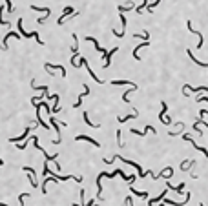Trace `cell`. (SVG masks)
<instances>
[{
	"label": "cell",
	"mask_w": 208,
	"mask_h": 206,
	"mask_svg": "<svg viewBox=\"0 0 208 206\" xmlns=\"http://www.w3.org/2000/svg\"><path fill=\"white\" fill-rule=\"evenodd\" d=\"M17 27H19V31H20L22 37H26V39H37V42L44 46V40L39 37V33H37V31H26V29H24V20H22V19H19V22H17Z\"/></svg>",
	"instance_id": "cell-1"
},
{
	"label": "cell",
	"mask_w": 208,
	"mask_h": 206,
	"mask_svg": "<svg viewBox=\"0 0 208 206\" xmlns=\"http://www.w3.org/2000/svg\"><path fill=\"white\" fill-rule=\"evenodd\" d=\"M71 39H73V49H71V64H73V68H79V64H77V55H79V39H77V35H75V33L71 35Z\"/></svg>",
	"instance_id": "cell-2"
},
{
	"label": "cell",
	"mask_w": 208,
	"mask_h": 206,
	"mask_svg": "<svg viewBox=\"0 0 208 206\" xmlns=\"http://www.w3.org/2000/svg\"><path fill=\"white\" fill-rule=\"evenodd\" d=\"M161 108H163V111H159V121H161V122L163 124H170L172 122V121H170V117H166V111H168V106H166V102H163L161 104Z\"/></svg>",
	"instance_id": "cell-3"
},
{
	"label": "cell",
	"mask_w": 208,
	"mask_h": 206,
	"mask_svg": "<svg viewBox=\"0 0 208 206\" xmlns=\"http://www.w3.org/2000/svg\"><path fill=\"white\" fill-rule=\"evenodd\" d=\"M119 51V47H113V49H110V51H106V55H104V69H108L110 68V62H111V57H113V53H117Z\"/></svg>",
	"instance_id": "cell-4"
},
{
	"label": "cell",
	"mask_w": 208,
	"mask_h": 206,
	"mask_svg": "<svg viewBox=\"0 0 208 206\" xmlns=\"http://www.w3.org/2000/svg\"><path fill=\"white\" fill-rule=\"evenodd\" d=\"M9 39H20V35H19V33H15V31H9V33L6 35L4 42H2V49H4V51L7 49V40H9Z\"/></svg>",
	"instance_id": "cell-5"
},
{
	"label": "cell",
	"mask_w": 208,
	"mask_h": 206,
	"mask_svg": "<svg viewBox=\"0 0 208 206\" xmlns=\"http://www.w3.org/2000/svg\"><path fill=\"white\" fill-rule=\"evenodd\" d=\"M31 130H33V126H27V130H26V131L22 133L20 137H17V139H13V137H11V139H9V142H11V144H17L19 141H24V139H27V135H29V131H31Z\"/></svg>",
	"instance_id": "cell-6"
},
{
	"label": "cell",
	"mask_w": 208,
	"mask_h": 206,
	"mask_svg": "<svg viewBox=\"0 0 208 206\" xmlns=\"http://www.w3.org/2000/svg\"><path fill=\"white\" fill-rule=\"evenodd\" d=\"M69 15H73V7H71V6H66V7H64L62 17L59 19V22H57V24H59V26H62V24H64V19H66V17H69Z\"/></svg>",
	"instance_id": "cell-7"
},
{
	"label": "cell",
	"mask_w": 208,
	"mask_h": 206,
	"mask_svg": "<svg viewBox=\"0 0 208 206\" xmlns=\"http://www.w3.org/2000/svg\"><path fill=\"white\" fill-rule=\"evenodd\" d=\"M148 131H152V133H155V128H153V126H150V124H148V126H146V128H144V131H137L135 128H131V133H135V135H139V137H144V135H146V133H148Z\"/></svg>",
	"instance_id": "cell-8"
},
{
	"label": "cell",
	"mask_w": 208,
	"mask_h": 206,
	"mask_svg": "<svg viewBox=\"0 0 208 206\" xmlns=\"http://www.w3.org/2000/svg\"><path fill=\"white\" fill-rule=\"evenodd\" d=\"M186 26H188V29H190L192 33H195V35L199 37V44H197V47H201V46H203V33H201V31H195V27L192 26V22H190V20L186 22Z\"/></svg>",
	"instance_id": "cell-9"
},
{
	"label": "cell",
	"mask_w": 208,
	"mask_h": 206,
	"mask_svg": "<svg viewBox=\"0 0 208 206\" xmlns=\"http://www.w3.org/2000/svg\"><path fill=\"white\" fill-rule=\"evenodd\" d=\"M86 40L93 42V46H95V49H97L99 53H102V55H106V49H104V47H101V44L97 42V39H95V37H86Z\"/></svg>",
	"instance_id": "cell-10"
},
{
	"label": "cell",
	"mask_w": 208,
	"mask_h": 206,
	"mask_svg": "<svg viewBox=\"0 0 208 206\" xmlns=\"http://www.w3.org/2000/svg\"><path fill=\"white\" fill-rule=\"evenodd\" d=\"M183 91H193V93H201V91H208V88H192L190 84L183 86Z\"/></svg>",
	"instance_id": "cell-11"
},
{
	"label": "cell",
	"mask_w": 208,
	"mask_h": 206,
	"mask_svg": "<svg viewBox=\"0 0 208 206\" xmlns=\"http://www.w3.org/2000/svg\"><path fill=\"white\" fill-rule=\"evenodd\" d=\"M75 141H86V142H91L93 146H101L99 141H95V139H91V137H86V135H77V139Z\"/></svg>",
	"instance_id": "cell-12"
},
{
	"label": "cell",
	"mask_w": 208,
	"mask_h": 206,
	"mask_svg": "<svg viewBox=\"0 0 208 206\" xmlns=\"http://www.w3.org/2000/svg\"><path fill=\"white\" fill-rule=\"evenodd\" d=\"M146 46H150V40H146V42H143L141 46H137L135 49H133V59H137V60H141V57H139V51L143 49V47H146Z\"/></svg>",
	"instance_id": "cell-13"
},
{
	"label": "cell",
	"mask_w": 208,
	"mask_h": 206,
	"mask_svg": "<svg viewBox=\"0 0 208 206\" xmlns=\"http://www.w3.org/2000/svg\"><path fill=\"white\" fill-rule=\"evenodd\" d=\"M186 53H188V57H190V59H192V60L195 62V64H197V66H201V68H206V66H208V62H201V60H197V59H195V55H193V53H192V49H188Z\"/></svg>",
	"instance_id": "cell-14"
},
{
	"label": "cell",
	"mask_w": 208,
	"mask_h": 206,
	"mask_svg": "<svg viewBox=\"0 0 208 206\" xmlns=\"http://www.w3.org/2000/svg\"><path fill=\"white\" fill-rule=\"evenodd\" d=\"M192 166H195V161H183L181 163V171H190Z\"/></svg>",
	"instance_id": "cell-15"
},
{
	"label": "cell",
	"mask_w": 208,
	"mask_h": 206,
	"mask_svg": "<svg viewBox=\"0 0 208 206\" xmlns=\"http://www.w3.org/2000/svg\"><path fill=\"white\" fill-rule=\"evenodd\" d=\"M88 93H89V88H88V86H84V93H82V95H79V99H77V102H75V108H79V106L82 104V99L88 95Z\"/></svg>",
	"instance_id": "cell-16"
},
{
	"label": "cell",
	"mask_w": 208,
	"mask_h": 206,
	"mask_svg": "<svg viewBox=\"0 0 208 206\" xmlns=\"http://www.w3.org/2000/svg\"><path fill=\"white\" fill-rule=\"evenodd\" d=\"M166 188H168V190H173V192H177V193H181V192L185 190V183H181L179 186H172L170 183H166Z\"/></svg>",
	"instance_id": "cell-17"
},
{
	"label": "cell",
	"mask_w": 208,
	"mask_h": 206,
	"mask_svg": "<svg viewBox=\"0 0 208 206\" xmlns=\"http://www.w3.org/2000/svg\"><path fill=\"white\" fill-rule=\"evenodd\" d=\"M110 84H113V86H137L135 82H130V80H111Z\"/></svg>",
	"instance_id": "cell-18"
},
{
	"label": "cell",
	"mask_w": 208,
	"mask_h": 206,
	"mask_svg": "<svg viewBox=\"0 0 208 206\" xmlns=\"http://www.w3.org/2000/svg\"><path fill=\"white\" fill-rule=\"evenodd\" d=\"M135 117H139V111H133L131 115H126V117H119V122L123 124V122H126V121H130V119H135Z\"/></svg>",
	"instance_id": "cell-19"
},
{
	"label": "cell",
	"mask_w": 208,
	"mask_h": 206,
	"mask_svg": "<svg viewBox=\"0 0 208 206\" xmlns=\"http://www.w3.org/2000/svg\"><path fill=\"white\" fill-rule=\"evenodd\" d=\"M84 122H86V126H89V128H99V124H93L91 121H89V117H88V111H84Z\"/></svg>",
	"instance_id": "cell-20"
},
{
	"label": "cell",
	"mask_w": 208,
	"mask_h": 206,
	"mask_svg": "<svg viewBox=\"0 0 208 206\" xmlns=\"http://www.w3.org/2000/svg\"><path fill=\"white\" fill-rule=\"evenodd\" d=\"M130 192H131L133 195H137V197H143V199L148 197V193H146V192H137V190H135V188H131V186H130Z\"/></svg>",
	"instance_id": "cell-21"
},
{
	"label": "cell",
	"mask_w": 208,
	"mask_h": 206,
	"mask_svg": "<svg viewBox=\"0 0 208 206\" xmlns=\"http://www.w3.org/2000/svg\"><path fill=\"white\" fill-rule=\"evenodd\" d=\"M164 197H166V192H163V193H161L157 199H150V201H148V204H150V206L155 204V203H159V201H161V199H164Z\"/></svg>",
	"instance_id": "cell-22"
},
{
	"label": "cell",
	"mask_w": 208,
	"mask_h": 206,
	"mask_svg": "<svg viewBox=\"0 0 208 206\" xmlns=\"http://www.w3.org/2000/svg\"><path fill=\"white\" fill-rule=\"evenodd\" d=\"M159 2H161V0H155L153 4H148V6H146V11H150V13H152V11H153V7H157V6H159Z\"/></svg>",
	"instance_id": "cell-23"
},
{
	"label": "cell",
	"mask_w": 208,
	"mask_h": 206,
	"mask_svg": "<svg viewBox=\"0 0 208 206\" xmlns=\"http://www.w3.org/2000/svg\"><path fill=\"white\" fill-rule=\"evenodd\" d=\"M31 9H33V11H44V13H51V11H49V7H37V6H31Z\"/></svg>",
	"instance_id": "cell-24"
},
{
	"label": "cell",
	"mask_w": 208,
	"mask_h": 206,
	"mask_svg": "<svg viewBox=\"0 0 208 206\" xmlns=\"http://www.w3.org/2000/svg\"><path fill=\"white\" fill-rule=\"evenodd\" d=\"M2 13H4V7H0V24H2V26H9V24H11V22L4 20V17H2Z\"/></svg>",
	"instance_id": "cell-25"
},
{
	"label": "cell",
	"mask_w": 208,
	"mask_h": 206,
	"mask_svg": "<svg viewBox=\"0 0 208 206\" xmlns=\"http://www.w3.org/2000/svg\"><path fill=\"white\" fill-rule=\"evenodd\" d=\"M4 2H6V6H7V11H9V13H13V11H15L13 2H11V0H4Z\"/></svg>",
	"instance_id": "cell-26"
},
{
	"label": "cell",
	"mask_w": 208,
	"mask_h": 206,
	"mask_svg": "<svg viewBox=\"0 0 208 206\" xmlns=\"http://www.w3.org/2000/svg\"><path fill=\"white\" fill-rule=\"evenodd\" d=\"M146 6H148V0H143V6H139V7H137L135 11H137V13H143V9H144Z\"/></svg>",
	"instance_id": "cell-27"
},
{
	"label": "cell",
	"mask_w": 208,
	"mask_h": 206,
	"mask_svg": "<svg viewBox=\"0 0 208 206\" xmlns=\"http://www.w3.org/2000/svg\"><path fill=\"white\" fill-rule=\"evenodd\" d=\"M117 142H119V146H121V148L124 146V142H123V139H121V131H117Z\"/></svg>",
	"instance_id": "cell-28"
},
{
	"label": "cell",
	"mask_w": 208,
	"mask_h": 206,
	"mask_svg": "<svg viewBox=\"0 0 208 206\" xmlns=\"http://www.w3.org/2000/svg\"><path fill=\"white\" fill-rule=\"evenodd\" d=\"M197 102H208V97H195Z\"/></svg>",
	"instance_id": "cell-29"
},
{
	"label": "cell",
	"mask_w": 208,
	"mask_h": 206,
	"mask_svg": "<svg viewBox=\"0 0 208 206\" xmlns=\"http://www.w3.org/2000/svg\"><path fill=\"white\" fill-rule=\"evenodd\" d=\"M26 197L29 199V195H27V193H22L20 197H19V199H20V204H24V199H26Z\"/></svg>",
	"instance_id": "cell-30"
},
{
	"label": "cell",
	"mask_w": 208,
	"mask_h": 206,
	"mask_svg": "<svg viewBox=\"0 0 208 206\" xmlns=\"http://www.w3.org/2000/svg\"><path fill=\"white\" fill-rule=\"evenodd\" d=\"M164 203H166V204H172V206H177V203H173V201H170V199H164Z\"/></svg>",
	"instance_id": "cell-31"
},
{
	"label": "cell",
	"mask_w": 208,
	"mask_h": 206,
	"mask_svg": "<svg viewBox=\"0 0 208 206\" xmlns=\"http://www.w3.org/2000/svg\"><path fill=\"white\" fill-rule=\"evenodd\" d=\"M124 203H126V204H133V199H131V197H126Z\"/></svg>",
	"instance_id": "cell-32"
},
{
	"label": "cell",
	"mask_w": 208,
	"mask_h": 206,
	"mask_svg": "<svg viewBox=\"0 0 208 206\" xmlns=\"http://www.w3.org/2000/svg\"><path fill=\"white\" fill-rule=\"evenodd\" d=\"M84 195H86V192H84V190H81V199H84ZM81 204H84V201L81 203Z\"/></svg>",
	"instance_id": "cell-33"
},
{
	"label": "cell",
	"mask_w": 208,
	"mask_h": 206,
	"mask_svg": "<svg viewBox=\"0 0 208 206\" xmlns=\"http://www.w3.org/2000/svg\"><path fill=\"white\" fill-rule=\"evenodd\" d=\"M2 164H4V161H2V159H0V166H2Z\"/></svg>",
	"instance_id": "cell-34"
}]
</instances>
